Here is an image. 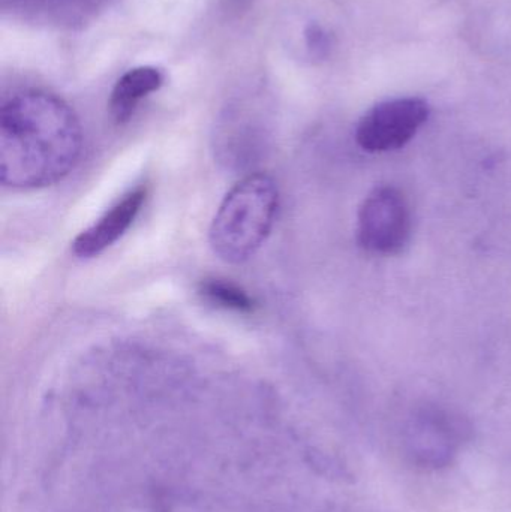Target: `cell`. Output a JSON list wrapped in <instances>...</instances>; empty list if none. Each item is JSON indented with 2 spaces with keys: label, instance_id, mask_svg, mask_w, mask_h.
Masks as SVG:
<instances>
[{
  "label": "cell",
  "instance_id": "obj_1",
  "mask_svg": "<svg viewBox=\"0 0 511 512\" xmlns=\"http://www.w3.org/2000/svg\"><path fill=\"white\" fill-rule=\"evenodd\" d=\"M83 152V131L68 104L50 93H17L0 111V182L29 191L65 179Z\"/></svg>",
  "mask_w": 511,
  "mask_h": 512
},
{
  "label": "cell",
  "instance_id": "obj_2",
  "mask_svg": "<svg viewBox=\"0 0 511 512\" xmlns=\"http://www.w3.org/2000/svg\"><path fill=\"white\" fill-rule=\"evenodd\" d=\"M279 209L275 180L249 174L219 206L209 231L213 254L227 264H242L260 251L270 236Z\"/></svg>",
  "mask_w": 511,
  "mask_h": 512
},
{
  "label": "cell",
  "instance_id": "obj_3",
  "mask_svg": "<svg viewBox=\"0 0 511 512\" xmlns=\"http://www.w3.org/2000/svg\"><path fill=\"white\" fill-rule=\"evenodd\" d=\"M413 212L407 195L396 186L369 192L357 215V242L374 255H398L410 243Z\"/></svg>",
  "mask_w": 511,
  "mask_h": 512
},
{
  "label": "cell",
  "instance_id": "obj_4",
  "mask_svg": "<svg viewBox=\"0 0 511 512\" xmlns=\"http://www.w3.org/2000/svg\"><path fill=\"white\" fill-rule=\"evenodd\" d=\"M429 114L428 102L414 96L380 102L357 123V144L369 153L401 149L425 126Z\"/></svg>",
  "mask_w": 511,
  "mask_h": 512
},
{
  "label": "cell",
  "instance_id": "obj_5",
  "mask_svg": "<svg viewBox=\"0 0 511 512\" xmlns=\"http://www.w3.org/2000/svg\"><path fill=\"white\" fill-rule=\"evenodd\" d=\"M458 418L440 409L422 412L408 429V450L422 468H443L452 462L462 441Z\"/></svg>",
  "mask_w": 511,
  "mask_h": 512
},
{
  "label": "cell",
  "instance_id": "obj_6",
  "mask_svg": "<svg viewBox=\"0 0 511 512\" xmlns=\"http://www.w3.org/2000/svg\"><path fill=\"white\" fill-rule=\"evenodd\" d=\"M147 189L140 186L117 201L99 221L84 230L72 243L78 258H93L113 246L134 224L146 203Z\"/></svg>",
  "mask_w": 511,
  "mask_h": 512
},
{
  "label": "cell",
  "instance_id": "obj_7",
  "mask_svg": "<svg viewBox=\"0 0 511 512\" xmlns=\"http://www.w3.org/2000/svg\"><path fill=\"white\" fill-rule=\"evenodd\" d=\"M164 74L153 66H138L123 74L110 96V114L114 122H128L144 98L161 89Z\"/></svg>",
  "mask_w": 511,
  "mask_h": 512
},
{
  "label": "cell",
  "instance_id": "obj_8",
  "mask_svg": "<svg viewBox=\"0 0 511 512\" xmlns=\"http://www.w3.org/2000/svg\"><path fill=\"white\" fill-rule=\"evenodd\" d=\"M200 294L207 303L236 313H254L255 301L248 292L234 283L221 279H209L201 283Z\"/></svg>",
  "mask_w": 511,
  "mask_h": 512
},
{
  "label": "cell",
  "instance_id": "obj_9",
  "mask_svg": "<svg viewBox=\"0 0 511 512\" xmlns=\"http://www.w3.org/2000/svg\"><path fill=\"white\" fill-rule=\"evenodd\" d=\"M306 47L311 51L312 56L326 57L332 48V36L320 24H309L305 30Z\"/></svg>",
  "mask_w": 511,
  "mask_h": 512
},
{
  "label": "cell",
  "instance_id": "obj_10",
  "mask_svg": "<svg viewBox=\"0 0 511 512\" xmlns=\"http://www.w3.org/2000/svg\"><path fill=\"white\" fill-rule=\"evenodd\" d=\"M107 512H183L180 510H167V508L153 507V505H123Z\"/></svg>",
  "mask_w": 511,
  "mask_h": 512
}]
</instances>
